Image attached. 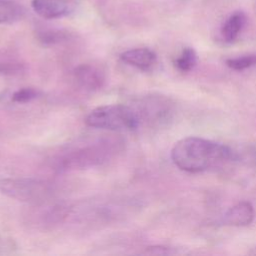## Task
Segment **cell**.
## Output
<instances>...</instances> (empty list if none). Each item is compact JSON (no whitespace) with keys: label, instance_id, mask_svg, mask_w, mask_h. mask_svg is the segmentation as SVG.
<instances>
[{"label":"cell","instance_id":"2","mask_svg":"<svg viewBox=\"0 0 256 256\" xmlns=\"http://www.w3.org/2000/svg\"><path fill=\"white\" fill-rule=\"evenodd\" d=\"M123 144L120 139L105 138L70 149L55 158L53 169L58 172H71L101 166L116 157L123 150Z\"/></svg>","mask_w":256,"mask_h":256},{"label":"cell","instance_id":"17","mask_svg":"<svg viewBox=\"0 0 256 256\" xmlns=\"http://www.w3.org/2000/svg\"><path fill=\"white\" fill-rule=\"evenodd\" d=\"M146 254H160V255H169L174 254L175 251L172 250V248L169 247H163V246H156V247H149L146 251Z\"/></svg>","mask_w":256,"mask_h":256},{"label":"cell","instance_id":"11","mask_svg":"<svg viewBox=\"0 0 256 256\" xmlns=\"http://www.w3.org/2000/svg\"><path fill=\"white\" fill-rule=\"evenodd\" d=\"M246 23V16L242 12H237L229 17L222 28V35L226 42H233L238 37Z\"/></svg>","mask_w":256,"mask_h":256},{"label":"cell","instance_id":"16","mask_svg":"<svg viewBox=\"0 0 256 256\" xmlns=\"http://www.w3.org/2000/svg\"><path fill=\"white\" fill-rule=\"evenodd\" d=\"M66 38H67L66 34H64L63 32H58V31H47V32L41 33L39 35L40 41L43 44H48V45L59 43Z\"/></svg>","mask_w":256,"mask_h":256},{"label":"cell","instance_id":"8","mask_svg":"<svg viewBox=\"0 0 256 256\" xmlns=\"http://www.w3.org/2000/svg\"><path fill=\"white\" fill-rule=\"evenodd\" d=\"M120 58L127 65L142 71L151 70L157 61L156 54L148 48H135L125 51L121 54Z\"/></svg>","mask_w":256,"mask_h":256},{"label":"cell","instance_id":"14","mask_svg":"<svg viewBox=\"0 0 256 256\" xmlns=\"http://www.w3.org/2000/svg\"><path fill=\"white\" fill-rule=\"evenodd\" d=\"M41 93L34 88H22L13 93L11 100L15 103H28L37 99Z\"/></svg>","mask_w":256,"mask_h":256},{"label":"cell","instance_id":"10","mask_svg":"<svg viewBox=\"0 0 256 256\" xmlns=\"http://www.w3.org/2000/svg\"><path fill=\"white\" fill-rule=\"evenodd\" d=\"M25 10L11 0H0V24H12L24 17Z\"/></svg>","mask_w":256,"mask_h":256},{"label":"cell","instance_id":"5","mask_svg":"<svg viewBox=\"0 0 256 256\" xmlns=\"http://www.w3.org/2000/svg\"><path fill=\"white\" fill-rule=\"evenodd\" d=\"M140 126H162L167 124L173 117L171 101L164 96H145L132 105Z\"/></svg>","mask_w":256,"mask_h":256},{"label":"cell","instance_id":"6","mask_svg":"<svg viewBox=\"0 0 256 256\" xmlns=\"http://www.w3.org/2000/svg\"><path fill=\"white\" fill-rule=\"evenodd\" d=\"M73 78L76 84L87 91H97L106 82L105 72L91 64H81L73 71Z\"/></svg>","mask_w":256,"mask_h":256},{"label":"cell","instance_id":"15","mask_svg":"<svg viewBox=\"0 0 256 256\" xmlns=\"http://www.w3.org/2000/svg\"><path fill=\"white\" fill-rule=\"evenodd\" d=\"M24 65L13 59H0V75H16L24 71Z\"/></svg>","mask_w":256,"mask_h":256},{"label":"cell","instance_id":"13","mask_svg":"<svg viewBox=\"0 0 256 256\" xmlns=\"http://www.w3.org/2000/svg\"><path fill=\"white\" fill-rule=\"evenodd\" d=\"M226 64L229 68L233 70L242 71L256 65V54L246 55L238 58H231L226 61Z\"/></svg>","mask_w":256,"mask_h":256},{"label":"cell","instance_id":"18","mask_svg":"<svg viewBox=\"0 0 256 256\" xmlns=\"http://www.w3.org/2000/svg\"><path fill=\"white\" fill-rule=\"evenodd\" d=\"M1 247H2V245H1V242H0V249H1Z\"/></svg>","mask_w":256,"mask_h":256},{"label":"cell","instance_id":"3","mask_svg":"<svg viewBox=\"0 0 256 256\" xmlns=\"http://www.w3.org/2000/svg\"><path fill=\"white\" fill-rule=\"evenodd\" d=\"M85 122L89 127L110 131H134L140 127L132 106L123 104L97 107L89 113Z\"/></svg>","mask_w":256,"mask_h":256},{"label":"cell","instance_id":"12","mask_svg":"<svg viewBox=\"0 0 256 256\" xmlns=\"http://www.w3.org/2000/svg\"><path fill=\"white\" fill-rule=\"evenodd\" d=\"M197 63V54L192 48H186L182 54L176 59L175 66L181 72L191 71Z\"/></svg>","mask_w":256,"mask_h":256},{"label":"cell","instance_id":"4","mask_svg":"<svg viewBox=\"0 0 256 256\" xmlns=\"http://www.w3.org/2000/svg\"><path fill=\"white\" fill-rule=\"evenodd\" d=\"M0 192L20 202L40 205L52 199V183L35 178H5L0 180Z\"/></svg>","mask_w":256,"mask_h":256},{"label":"cell","instance_id":"7","mask_svg":"<svg viewBox=\"0 0 256 256\" xmlns=\"http://www.w3.org/2000/svg\"><path fill=\"white\" fill-rule=\"evenodd\" d=\"M75 0H33L34 11L44 19H58L71 14Z\"/></svg>","mask_w":256,"mask_h":256},{"label":"cell","instance_id":"1","mask_svg":"<svg viewBox=\"0 0 256 256\" xmlns=\"http://www.w3.org/2000/svg\"><path fill=\"white\" fill-rule=\"evenodd\" d=\"M171 159L180 170L199 173L222 163L236 161L238 155L226 145L199 137H187L174 145Z\"/></svg>","mask_w":256,"mask_h":256},{"label":"cell","instance_id":"9","mask_svg":"<svg viewBox=\"0 0 256 256\" xmlns=\"http://www.w3.org/2000/svg\"><path fill=\"white\" fill-rule=\"evenodd\" d=\"M255 218V210L250 202H240L230 208L225 214L224 221L231 226H247L253 222Z\"/></svg>","mask_w":256,"mask_h":256}]
</instances>
